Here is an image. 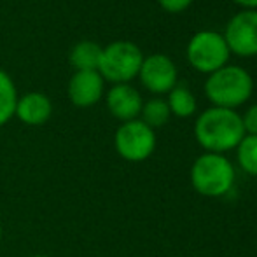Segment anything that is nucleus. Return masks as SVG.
I'll return each mask as SVG.
<instances>
[{"instance_id": "obj_14", "label": "nucleus", "mask_w": 257, "mask_h": 257, "mask_svg": "<svg viewBox=\"0 0 257 257\" xmlns=\"http://www.w3.org/2000/svg\"><path fill=\"white\" fill-rule=\"evenodd\" d=\"M170 112L177 117H189L196 112V98L186 86H175L166 100Z\"/></svg>"}, {"instance_id": "obj_1", "label": "nucleus", "mask_w": 257, "mask_h": 257, "mask_svg": "<svg viewBox=\"0 0 257 257\" xmlns=\"http://www.w3.org/2000/svg\"><path fill=\"white\" fill-rule=\"evenodd\" d=\"M194 137L206 153L224 154L236 149L245 137L241 115L231 108H206L194 122Z\"/></svg>"}, {"instance_id": "obj_16", "label": "nucleus", "mask_w": 257, "mask_h": 257, "mask_svg": "<svg viewBox=\"0 0 257 257\" xmlns=\"http://www.w3.org/2000/svg\"><path fill=\"white\" fill-rule=\"evenodd\" d=\"M236 158L241 170L252 177H257V137L245 135L236 147Z\"/></svg>"}, {"instance_id": "obj_13", "label": "nucleus", "mask_w": 257, "mask_h": 257, "mask_svg": "<svg viewBox=\"0 0 257 257\" xmlns=\"http://www.w3.org/2000/svg\"><path fill=\"white\" fill-rule=\"evenodd\" d=\"M18 89L7 72L0 70V126L9 122L16 114Z\"/></svg>"}, {"instance_id": "obj_5", "label": "nucleus", "mask_w": 257, "mask_h": 257, "mask_svg": "<svg viewBox=\"0 0 257 257\" xmlns=\"http://www.w3.org/2000/svg\"><path fill=\"white\" fill-rule=\"evenodd\" d=\"M186 53L191 67L208 75L226 67L231 56L224 35L213 30H203L194 34L187 44Z\"/></svg>"}, {"instance_id": "obj_19", "label": "nucleus", "mask_w": 257, "mask_h": 257, "mask_svg": "<svg viewBox=\"0 0 257 257\" xmlns=\"http://www.w3.org/2000/svg\"><path fill=\"white\" fill-rule=\"evenodd\" d=\"M233 2L243 9H257V0H233Z\"/></svg>"}, {"instance_id": "obj_20", "label": "nucleus", "mask_w": 257, "mask_h": 257, "mask_svg": "<svg viewBox=\"0 0 257 257\" xmlns=\"http://www.w3.org/2000/svg\"><path fill=\"white\" fill-rule=\"evenodd\" d=\"M0 241H2V226H0Z\"/></svg>"}, {"instance_id": "obj_17", "label": "nucleus", "mask_w": 257, "mask_h": 257, "mask_svg": "<svg viewBox=\"0 0 257 257\" xmlns=\"http://www.w3.org/2000/svg\"><path fill=\"white\" fill-rule=\"evenodd\" d=\"M241 122H243L245 135L257 137V103L247 108V112L241 115Z\"/></svg>"}, {"instance_id": "obj_12", "label": "nucleus", "mask_w": 257, "mask_h": 257, "mask_svg": "<svg viewBox=\"0 0 257 257\" xmlns=\"http://www.w3.org/2000/svg\"><path fill=\"white\" fill-rule=\"evenodd\" d=\"M103 48L93 41H81L70 49L68 61L77 72L98 70Z\"/></svg>"}, {"instance_id": "obj_11", "label": "nucleus", "mask_w": 257, "mask_h": 257, "mask_svg": "<svg viewBox=\"0 0 257 257\" xmlns=\"http://www.w3.org/2000/svg\"><path fill=\"white\" fill-rule=\"evenodd\" d=\"M53 114V103L44 93L32 91L18 98L16 114L21 122L28 126H41L49 121Z\"/></svg>"}, {"instance_id": "obj_3", "label": "nucleus", "mask_w": 257, "mask_h": 257, "mask_svg": "<svg viewBox=\"0 0 257 257\" xmlns=\"http://www.w3.org/2000/svg\"><path fill=\"white\" fill-rule=\"evenodd\" d=\"M191 184L203 196H224L234 184V168L224 154L205 153L191 166Z\"/></svg>"}, {"instance_id": "obj_4", "label": "nucleus", "mask_w": 257, "mask_h": 257, "mask_svg": "<svg viewBox=\"0 0 257 257\" xmlns=\"http://www.w3.org/2000/svg\"><path fill=\"white\" fill-rule=\"evenodd\" d=\"M144 53L137 44L128 41H117L108 44L102 51L98 72L103 81L114 84H128L140 72Z\"/></svg>"}, {"instance_id": "obj_2", "label": "nucleus", "mask_w": 257, "mask_h": 257, "mask_svg": "<svg viewBox=\"0 0 257 257\" xmlns=\"http://www.w3.org/2000/svg\"><path fill=\"white\" fill-rule=\"evenodd\" d=\"M252 91H254L252 75L236 65H226L219 68L205 81V95L213 103V107L234 110L250 98Z\"/></svg>"}, {"instance_id": "obj_18", "label": "nucleus", "mask_w": 257, "mask_h": 257, "mask_svg": "<svg viewBox=\"0 0 257 257\" xmlns=\"http://www.w3.org/2000/svg\"><path fill=\"white\" fill-rule=\"evenodd\" d=\"M159 6L170 14H177V13H182L186 11L187 7L193 4V0H158Z\"/></svg>"}, {"instance_id": "obj_8", "label": "nucleus", "mask_w": 257, "mask_h": 257, "mask_svg": "<svg viewBox=\"0 0 257 257\" xmlns=\"http://www.w3.org/2000/svg\"><path fill=\"white\" fill-rule=\"evenodd\" d=\"M139 77L146 89H149L154 95H163V93H170L177 86L179 72L172 58H168L166 54H151L144 58Z\"/></svg>"}, {"instance_id": "obj_21", "label": "nucleus", "mask_w": 257, "mask_h": 257, "mask_svg": "<svg viewBox=\"0 0 257 257\" xmlns=\"http://www.w3.org/2000/svg\"><path fill=\"white\" fill-rule=\"evenodd\" d=\"M32 257H46V255H32Z\"/></svg>"}, {"instance_id": "obj_15", "label": "nucleus", "mask_w": 257, "mask_h": 257, "mask_svg": "<svg viewBox=\"0 0 257 257\" xmlns=\"http://www.w3.org/2000/svg\"><path fill=\"white\" fill-rule=\"evenodd\" d=\"M140 115H142L140 121L146 122L149 128L154 130V128H161V126H165L166 122H168L172 112H170V107H168V103H166V100L153 98V100H149V102H146L142 105Z\"/></svg>"}, {"instance_id": "obj_10", "label": "nucleus", "mask_w": 257, "mask_h": 257, "mask_svg": "<svg viewBox=\"0 0 257 257\" xmlns=\"http://www.w3.org/2000/svg\"><path fill=\"white\" fill-rule=\"evenodd\" d=\"M142 96L130 84H114L107 93V108L115 119L122 122L133 121L142 110Z\"/></svg>"}, {"instance_id": "obj_6", "label": "nucleus", "mask_w": 257, "mask_h": 257, "mask_svg": "<svg viewBox=\"0 0 257 257\" xmlns=\"http://www.w3.org/2000/svg\"><path fill=\"white\" fill-rule=\"evenodd\" d=\"M114 146L122 159L132 163L146 161L156 149V133L140 119L122 122L114 137Z\"/></svg>"}, {"instance_id": "obj_9", "label": "nucleus", "mask_w": 257, "mask_h": 257, "mask_svg": "<svg viewBox=\"0 0 257 257\" xmlns=\"http://www.w3.org/2000/svg\"><path fill=\"white\" fill-rule=\"evenodd\" d=\"M103 84L105 81L98 70L75 72L70 81H68V98L75 107H93L103 96Z\"/></svg>"}, {"instance_id": "obj_7", "label": "nucleus", "mask_w": 257, "mask_h": 257, "mask_svg": "<svg viewBox=\"0 0 257 257\" xmlns=\"http://www.w3.org/2000/svg\"><path fill=\"white\" fill-rule=\"evenodd\" d=\"M222 35L233 54L241 58L257 56V9H245L234 14Z\"/></svg>"}]
</instances>
